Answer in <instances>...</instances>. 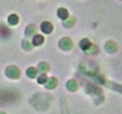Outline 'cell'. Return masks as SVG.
<instances>
[{"mask_svg":"<svg viewBox=\"0 0 122 114\" xmlns=\"http://www.w3.org/2000/svg\"><path fill=\"white\" fill-rule=\"evenodd\" d=\"M6 75H8V77H10V79H19L20 70L16 66H9L6 69Z\"/></svg>","mask_w":122,"mask_h":114,"instance_id":"6da1fadb","label":"cell"},{"mask_svg":"<svg viewBox=\"0 0 122 114\" xmlns=\"http://www.w3.org/2000/svg\"><path fill=\"white\" fill-rule=\"evenodd\" d=\"M59 47L62 49H64V50H69V49H71V47H73V42L69 38H63L59 42Z\"/></svg>","mask_w":122,"mask_h":114,"instance_id":"7a4b0ae2","label":"cell"},{"mask_svg":"<svg viewBox=\"0 0 122 114\" xmlns=\"http://www.w3.org/2000/svg\"><path fill=\"white\" fill-rule=\"evenodd\" d=\"M41 30L42 32H45V33H51L53 31V26L51 22H48V21H46V22H42L41 25Z\"/></svg>","mask_w":122,"mask_h":114,"instance_id":"3957f363","label":"cell"},{"mask_svg":"<svg viewBox=\"0 0 122 114\" xmlns=\"http://www.w3.org/2000/svg\"><path fill=\"white\" fill-rule=\"evenodd\" d=\"M43 41H45L43 36L36 34L35 37H33V39H32V43H33V46H42V43H43Z\"/></svg>","mask_w":122,"mask_h":114,"instance_id":"277c9868","label":"cell"},{"mask_svg":"<svg viewBox=\"0 0 122 114\" xmlns=\"http://www.w3.org/2000/svg\"><path fill=\"white\" fill-rule=\"evenodd\" d=\"M67 88L69 90V91H76L78 90V82L75 81V80H69L68 81V83H67Z\"/></svg>","mask_w":122,"mask_h":114,"instance_id":"5b68a950","label":"cell"},{"mask_svg":"<svg viewBox=\"0 0 122 114\" xmlns=\"http://www.w3.org/2000/svg\"><path fill=\"white\" fill-rule=\"evenodd\" d=\"M106 50L109 53H115L117 50V46L113 43V42H107L106 43Z\"/></svg>","mask_w":122,"mask_h":114,"instance_id":"8992f818","label":"cell"},{"mask_svg":"<svg viewBox=\"0 0 122 114\" xmlns=\"http://www.w3.org/2000/svg\"><path fill=\"white\" fill-rule=\"evenodd\" d=\"M46 82H47L46 87H47L48 90H51V88H54V87L57 86V83H58V81H57V79H56V77H52V79L47 80Z\"/></svg>","mask_w":122,"mask_h":114,"instance_id":"52a82bcc","label":"cell"},{"mask_svg":"<svg viewBox=\"0 0 122 114\" xmlns=\"http://www.w3.org/2000/svg\"><path fill=\"white\" fill-rule=\"evenodd\" d=\"M10 36V30L6 28L5 26H0V37L3 38H8Z\"/></svg>","mask_w":122,"mask_h":114,"instance_id":"ba28073f","label":"cell"},{"mask_svg":"<svg viewBox=\"0 0 122 114\" xmlns=\"http://www.w3.org/2000/svg\"><path fill=\"white\" fill-rule=\"evenodd\" d=\"M68 16H69V14H68V11H67L66 9H63V8L58 9V17H59V18H62V20H67Z\"/></svg>","mask_w":122,"mask_h":114,"instance_id":"9c48e42d","label":"cell"},{"mask_svg":"<svg viewBox=\"0 0 122 114\" xmlns=\"http://www.w3.org/2000/svg\"><path fill=\"white\" fill-rule=\"evenodd\" d=\"M91 47V43H90V41L89 39H83L81 42H80V48L81 49H84V50H88V49Z\"/></svg>","mask_w":122,"mask_h":114,"instance_id":"30bf717a","label":"cell"},{"mask_svg":"<svg viewBox=\"0 0 122 114\" xmlns=\"http://www.w3.org/2000/svg\"><path fill=\"white\" fill-rule=\"evenodd\" d=\"M27 76L31 77V79H35L37 76V69L36 68H28L27 69Z\"/></svg>","mask_w":122,"mask_h":114,"instance_id":"8fae6325","label":"cell"},{"mask_svg":"<svg viewBox=\"0 0 122 114\" xmlns=\"http://www.w3.org/2000/svg\"><path fill=\"white\" fill-rule=\"evenodd\" d=\"M8 21H9L10 25L15 26V25H17V22H19V17H17L16 15H10L9 18H8Z\"/></svg>","mask_w":122,"mask_h":114,"instance_id":"7c38bea8","label":"cell"},{"mask_svg":"<svg viewBox=\"0 0 122 114\" xmlns=\"http://www.w3.org/2000/svg\"><path fill=\"white\" fill-rule=\"evenodd\" d=\"M38 70L40 71H42V73H47V71L49 70V66H48V64H46V63H41L40 65H38Z\"/></svg>","mask_w":122,"mask_h":114,"instance_id":"4fadbf2b","label":"cell"},{"mask_svg":"<svg viewBox=\"0 0 122 114\" xmlns=\"http://www.w3.org/2000/svg\"><path fill=\"white\" fill-rule=\"evenodd\" d=\"M32 33H35V26H33V25H31V26L27 27V30H26V36H28V37H30Z\"/></svg>","mask_w":122,"mask_h":114,"instance_id":"5bb4252c","label":"cell"},{"mask_svg":"<svg viewBox=\"0 0 122 114\" xmlns=\"http://www.w3.org/2000/svg\"><path fill=\"white\" fill-rule=\"evenodd\" d=\"M37 81H38V83H46V81H47V76L45 75V74H42L38 79H37Z\"/></svg>","mask_w":122,"mask_h":114,"instance_id":"9a60e30c","label":"cell"},{"mask_svg":"<svg viewBox=\"0 0 122 114\" xmlns=\"http://www.w3.org/2000/svg\"><path fill=\"white\" fill-rule=\"evenodd\" d=\"M22 47H24L25 49H27V50H30V49H31V47H30V43H28L27 41H24V42H22Z\"/></svg>","mask_w":122,"mask_h":114,"instance_id":"2e32d148","label":"cell"},{"mask_svg":"<svg viewBox=\"0 0 122 114\" xmlns=\"http://www.w3.org/2000/svg\"><path fill=\"white\" fill-rule=\"evenodd\" d=\"M73 23H74V18H69L68 21H66V26L67 27H71Z\"/></svg>","mask_w":122,"mask_h":114,"instance_id":"e0dca14e","label":"cell"},{"mask_svg":"<svg viewBox=\"0 0 122 114\" xmlns=\"http://www.w3.org/2000/svg\"><path fill=\"white\" fill-rule=\"evenodd\" d=\"M0 114H5V113H3V112H0Z\"/></svg>","mask_w":122,"mask_h":114,"instance_id":"ac0fdd59","label":"cell"}]
</instances>
